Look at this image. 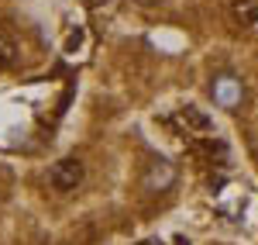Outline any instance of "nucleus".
<instances>
[{
  "label": "nucleus",
  "instance_id": "2",
  "mask_svg": "<svg viewBox=\"0 0 258 245\" xmlns=\"http://www.w3.org/2000/svg\"><path fill=\"white\" fill-rule=\"evenodd\" d=\"M176 121L182 124L186 131H193V135H207V131H214V118H210L207 111L193 107V104L179 107V111H176Z\"/></svg>",
  "mask_w": 258,
  "mask_h": 245
},
{
  "label": "nucleus",
  "instance_id": "4",
  "mask_svg": "<svg viewBox=\"0 0 258 245\" xmlns=\"http://www.w3.org/2000/svg\"><path fill=\"white\" fill-rule=\"evenodd\" d=\"M214 97H217V104H224V107H234V104L241 101V86L231 76H224V80L214 83Z\"/></svg>",
  "mask_w": 258,
  "mask_h": 245
},
{
  "label": "nucleus",
  "instance_id": "6",
  "mask_svg": "<svg viewBox=\"0 0 258 245\" xmlns=\"http://www.w3.org/2000/svg\"><path fill=\"white\" fill-rule=\"evenodd\" d=\"M14 59H18V45L7 31H0V69H7Z\"/></svg>",
  "mask_w": 258,
  "mask_h": 245
},
{
  "label": "nucleus",
  "instance_id": "3",
  "mask_svg": "<svg viewBox=\"0 0 258 245\" xmlns=\"http://www.w3.org/2000/svg\"><path fill=\"white\" fill-rule=\"evenodd\" d=\"M172 180H176V169L169 163H155L148 169V176H145V186H148V190H169Z\"/></svg>",
  "mask_w": 258,
  "mask_h": 245
},
{
  "label": "nucleus",
  "instance_id": "5",
  "mask_svg": "<svg viewBox=\"0 0 258 245\" xmlns=\"http://www.w3.org/2000/svg\"><path fill=\"white\" fill-rule=\"evenodd\" d=\"M231 14L241 28H251V24H258V0H234Z\"/></svg>",
  "mask_w": 258,
  "mask_h": 245
},
{
  "label": "nucleus",
  "instance_id": "1",
  "mask_svg": "<svg viewBox=\"0 0 258 245\" xmlns=\"http://www.w3.org/2000/svg\"><path fill=\"white\" fill-rule=\"evenodd\" d=\"M80 183H83V163L76 156H66L59 163H52V169H48V186L52 190L69 193V190H76Z\"/></svg>",
  "mask_w": 258,
  "mask_h": 245
}]
</instances>
